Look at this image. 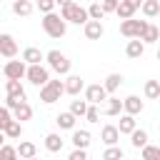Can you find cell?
Returning a JSON list of instances; mask_svg holds the SVG:
<instances>
[{"label":"cell","mask_w":160,"mask_h":160,"mask_svg":"<svg viewBox=\"0 0 160 160\" xmlns=\"http://www.w3.org/2000/svg\"><path fill=\"white\" fill-rule=\"evenodd\" d=\"M42 30L50 38H62L68 32V20L58 12H48V15H42Z\"/></svg>","instance_id":"obj_1"},{"label":"cell","mask_w":160,"mask_h":160,"mask_svg":"<svg viewBox=\"0 0 160 160\" xmlns=\"http://www.w3.org/2000/svg\"><path fill=\"white\" fill-rule=\"evenodd\" d=\"M60 15H62L68 22H75V25H85V22L90 20V12H88V8L78 5V2H70V5L60 8Z\"/></svg>","instance_id":"obj_2"},{"label":"cell","mask_w":160,"mask_h":160,"mask_svg":"<svg viewBox=\"0 0 160 160\" xmlns=\"http://www.w3.org/2000/svg\"><path fill=\"white\" fill-rule=\"evenodd\" d=\"M62 95H65V82H62V80H50L48 85H42V88H40V100H42L45 105L58 102Z\"/></svg>","instance_id":"obj_3"},{"label":"cell","mask_w":160,"mask_h":160,"mask_svg":"<svg viewBox=\"0 0 160 160\" xmlns=\"http://www.w3.org/2000/svg\"><path fill=\"white\" fill-rule=\"evenodd\" d=\"M148 20H135V18H130V20H120V32L128 38V40H132V38H142L145 35V30H148Z\"/></svg>","instance_id":"obj_4"},{"label":"cell","mask_w":160,"mask_h":160,"mask_svg":"<svg viewBox=\"0 0 160 160\" xmlns=\"http://www.w3.org/2000/svg\"><path fill=\"white\" fill-rule=\"evenodd\" d=\"M45 60H48V68L55 70L58 75H68V72H70V60H68L65 52H60V50H50V52H45Z\"/></svg>","instance_id":"obj_5"},{"label":"cell","mask_w":160,"mask_h":160,"mask_svg":"<svg viewBox=\"0 0 160 160\" xmlns=\"http://www.w3.org/2000/svg\"><path fill=\"white\" fill-rule=\"evenodd\" d=\"M28 62L25 60H8L5 65H2V75L8 78V80H20V78H25L28 75Z\"/></svg>","instance_id":"obj_6"},{"label":"cell","mask_w":160,"mask_h":160,"mask_svg":"<svg viewBox=\"0 0 160 160\" xmlns=\"http://www.w3.org/2000/svg\"><path fill=\"white\" fill-rule=\"evenodd\" d=\"M25 78H28V82H32L35 88H42V85L50 82V70H48L42 62H40V65H30Z\"/></svg>","instance_id":"obj_7"},{"label":"cell","mask_w":160,"mask_h":160,"mask_svg":"<svg viewBox=\"0 0 160 160\" xmlns=\"http://www.w3.org/2000/svg\"><path fill=\"white\" fill-rule=\"evenodd\" d=\"M108 90H105V85H100V82H95V85H88L85 88V100L90 102V105H100V102H105L108 100Z\"/></svg>","instance_id":"obj_8"},{"label":"cell","mask_w":160,"mask_h":160,"mask_svg":"<svg viewBox=\"0 0 160 160\" xmlns=\"http://www.w3.org/2000/svg\"><path fill=\"white\" fill-rule=\"evenodd\" d=\"M0 55L8 58V60H12V58L18 55V42H15V38L8 35V32L0 35Z\"/></svg>","instance_id":"obj_9"},{"label":"cell","mask_w":160,"mask_h":160,"mask_svg":"<svg viewBox=\"0 0 160 160\" xmlns=\"http://www.w3.org/2000/svg\"><path fill=\"white\" fill-rule=\"evenodd\" d=\"M85 88H88V85L82 82L80 75H68V78H65V92H68V95L78 98L80 92H85Z\"/></svg>","instance_id":"obj_10"},{"label":"cell","mask_w":160,"mask_h":160,"mask_svg":"<svg viewBox=\"0 0 160 160\" xmlns=\"http://www.w3.org/2000/svg\"><path fill=\"white\" fill-rule=\"evenodd\" d=\"M120 128L118 125H105L102 130H100V140L105 142V145H118L120 142Z\"/></svg>","instance_id":"obj_11"},{"label":"cell","mask_w":160,"mask_h":160,"mask_svg":"<svg viewBox=\"0 0 160 160\" xmlns=\"http://www.w3.org/2000/svg\"><path fill=\"white\" fill-rule=\"evenodd\" d=\"M82 28H85V38H88V40H100L102 32H105V28H102L100 20H88Z\"/></svg>","instance_id":"obj_12"},{"label":"cell","mask_w":160,"mask_h":160,"mask_svg":"<svg viewBox=\"0 0 160 160\" xmlns=\"http://www.w3.org/2000/svg\"><path fill=\"white\" fill-rule=\"evenodd\" d=\"M142 52H145V42H142L140 38L128 40V45H125V55H128V58L138 60V58H142Z\"/></svg>","instance_id":"obj_13"},{"label":"cell","mask_w":160,"mask_h":160,"mask_svg":"<svg viewBox=\"0 0 160 160\" xmlns=\"http://www.w3.org/2000/svg\"><path fill=\"white\" fill-rule=\"evenodd\" d=\"M118 128H120V132H122V135H132V132L138 130L135 115H130V112H122V115H120V122H118Z\"/></svg>","instance_id":"obj_14"},{"label":"cell","mask_w":160,"mask_h":160,"mask_svg":"<svg viewBox=\"0 0 160 160\" xmlns=\"http://www.w3.org/2000/svg\"><path fill=\"white\" fill-rule=\"evenodd\" d=\"M70 142H72L75 148H82V150H88V148H90V142H92V135H90L88 130H72V138H70Z\"/></svg>","instance_id":"obj_15"},{"label":"cell","mask_w":160,"mask_h":160,"mask_svg":"<svg viewBox=\"0 0 160 160\" xmlns=\"http://www.w3.org/2000/svg\"><path fill=\"white\" fill-rule=\"evenodd\" d=\"M22 60H25L28 65H40V62L45 60V55L40 52V48H32V45H30V48L22 50Z\"/></svg>","instance_id":"obj_16"},{"label":"cell","mask_w":160,"mask_h":160,"mask_svg":"<svg viewBox=\"0 0 160 160\" xmlns=\"http://www.w3.org/2000/svg\"><path fill=\"white\" fill-rule=\"evenodd\" d=\"M122 105H125V112H130V115H140L142 112V100L138 98V95H128L125 100H122Z\"/></svg>","instance_id":"obj_17"},{"label":"cell","mask_w":160,"mask_h":160,"mask_svg":"<svg viewBox=\"0 0 160 160\" xmlns=\"http://www.w3.org/2000/svg\"><path fill=\"white\" fill-rule=\"evenodd\" d=\"M55 122H58V128H60V130H75L78 115H72V112L68 110V112H60V115L55 118Z\"/></svg>","instance_id":"obj_18"},{"label":"cell","mask_w":160,"mask_h":160,"mask_svg":"<svg viewBox=\"0 0 160 160\" xmlns=\"http://www.w3.org/2000/svg\"><path fill=\"white\" fill-rule=\"evenodd\" d=\"M62 145H65V140H62L58 132H48V135H45V148H48L50 152H60Z\"/></svg>","instance_id":"obj_19"},{"label":"cell","mask_w":160,"mask_h":160,"mask_svg":"<svg viewBox=\"0 0 160 160\" xmlns=\"http://www.w3.org/2000/svg\"><path fill=\"white\" fill-rule=\"evenodd\" d=\"M18 155H20L22 160H30V158H35V155H38V148H35V142H30V140H20V145H18Z\"/></svg>","instance_id":"obj_20"},{"label":"cell","mask_w":160,"mask_h":160,"mask_svg":"<svg viewBox=\"0 0 160 160\" xmlns=\"http://www.w3.org/2000/svg\"><path fill=\"white\" fill-rule=\"evenodd\" d=\"M5 95H12V98H22L25 100V88L20 80H8L5 82Z\"/></svg>","instance_id":"obj_21"},{"label":"cell","mask_w":160,"mask_h":160,"mask_svg":"<svg viewBox=\"0 0 160 160\" xmlns=\"http://www.w3.org/2000/svg\"><path fill=\"white\" fill-rule=\"evenodd\" d=\"M125 112V105H122V100H118V98H108V105H105V115H122Z\"/></svg>","instance_id":"obj_22"},{"label":"cell","mask_w":160,"mask_h":160,"mask_svg":"<svg viewBox=\"0 0 160 160\" xmlns=\"http://www.w3.org/2000/svg\"><path fill=\"white\" fill-rule=\"evenodd\" d=\"M2 132H5L8 140H18V138L22 135V122H20V120H12V122H8V125L2 128Z\"/></svg>","instance_id":"obj_23"},{"label":"cell","mask_w":160,"mask_h":160,"mask_svg":"<svg viewBox=\"0 0 160 160\" xmlns=\"http://www.w3.org/2000/svg\"><path fill=\"white\" fill-rule=\"evenodd\" d=\"M102 85H105V90L112 95V92H115V90L122 85V75H120V72H110V75L105 78V82H102Z\"/></svg>","instance_id":"obj_24"},{"label":"cell","mask_w":160,"mask_h":160,"mask_svg":"<svg viewBox=\"0 0 160 160\" xmlns=\"http://www.w3.org/2000/svg\"><path fill=\"white\" fill-rule=\"evenodd\" d=\"M32 10H35V5H32L30 0H15V2H12V12H15V15H22V18H25V15H30Z\"/></svg>","instance_id":"obj_25"},{"label":"cell","mask_w":160,"mask_h":160,"mask_svg":"<svg viewBox=\"0 0 160 160\" xmlns=\"http://www.w3.org/2000/svg\"><path fill=\"white\" fill-rule=\"evenodd\" d=\"M140 10H142L145 18H158L160 15V0H145Z\"/></svg>","instance_id":"obj_26"},{"label":"cell","mask_w":160,"mask_h":160,"mask_svg":"<svg viewBox=\"0 0 160 160\" xmlns=\"http://www.w3.org/2000/svg\"><path fill=\"white\" fill-rule=\"evenodd\" d=\"M12 115H15V120L25 122V120H30V118H32V108H30L28 102H20V105L12 110Z\"/></svg>","instance_id":"obj_27"},{"label":"cell","mask_w":160,"mask_h":160,"mask_svg":"<svg viewBox=\"0 0 160 160\" xmlns=\"http://www.w3.org/2000/svg\"><path fill=\"white\" fill-rule=\"evenodd\" d=\"M145 98L148 100L160 98V80H145Z\"/></svg>","instance_id":"obj_28"},{"label":"cell","mask_w":160,"mask_h":160,"mask_svg":"<svg viewBox=\"0 0 160 160\" xmlns=\"http://www.w3.org/2000/svg\"><path fill=\"white\" fill-rule=\"evenodd\" d=\"M130 142H132V148H138V150H142L145 145H148V132L140 128V130H135L132 135H130Z\"/></svg>","instance_id":"obj_29"},{"label":"cell","mask_w":160,"mask_h":160,"mask_svg":"<svg viewBox=\"0 0 160 160\" xmlns=\"http://www.w3.org/2000/svg\"><path fill=\"white\" fill-rule=\"evenodd\" d=\"M120 20H130V18H135V8L130 5V2H125V0H120V8H118V12H115Z\"/></svg>","instance_id":"obj_30"},{"label":"cell","mask_w":160,"mask_h":160,"mask_svg":"<svg viewBox=\"0 0 160 160\" xmlns=\"http://www.w3.org/2000/svg\"><path fill=\"white\" fill-rule=\"evenodd\" d=\"M88 108H90V102H88V100H72V102H70V112H72V115H78V118H85Z\"/></svg>","instance_id":"obj_31"},{"label":"cell","mask_w":160,"mask_h":160,"mask_svg":"<svg viewBox=\"0 0 160 160\" xmlns=\"http://www.w3.org/2000/svg\"><path fill=\"white\" fill-rule=\"evenodd\" d=\"M140 40H142L145 45H148V42H160V28H158V25H148V30H145V35H142Z\"/></svg>","instance_id":"obj_32"},{"label":"cell","mask_w":160,"mask_h":160,"mask_svg":"<svg viewBox=\"0 0 160 160\" xmlns=\"http://www.w3.org/2000/svg\"><path fill=\"white\" fill-rule=\"evenodd\" d=\"M102 160H122V148L118 145H108L102 152Z\"/></svg>","instance_id":"obj_33"},{"label":"cell","mask_w":160,"mask_h":160,"mask_svg":"<svg viewBox=\"0 0 160 160\" xmlns=\"http://www.w3.org/2000/svg\"><path fill=\"white\" fill-rule=\"evenodd\" d=\"M142 160H160V145H145L142 148Z\"/></svg>","instance_id":"obj_34"},{"label":"cell","mask_w":160,"mask_h":160,"mask_svg":"<svg viewBox=\"0 0 160 160\" xmlns=\"http://www.w3.org/2000/svg\"><path fill=\"white\" fill-rule=\"evenodd\" d=\"M88 12H90V20H102V18H105L102 2H92V5L88 8Z\"/></svg>","instance_id":"obj_35"},{"label":"cell","mask_w":160,"mask_h":160,"mask_svg":"<svg viewBox=\"0 0 160 160\" xmlns=\"http://www.w3.org/2000/svg\"><path fill=\"white\" fill-rule=\"evenodd\" d=\"M18 155V148H12L10 142H2V148H0V158L2 160H10V158H15Z\"/></svg>","instance_id":"obj_36"},{"label":"cell","mask_w":160,"mask_h":160,"mask_svg":"<svg viewBox=\"0 0 160 160\" xmlns=\"http://www.w3.org/2000/svg\"><path fill=\"white\" fill-rule=\"evenodd\" d=\"M55 0H38V10L42 12V15H48V12H55Z\"/></svg>","instance_id":"obj_37"},{"label":"cell","mask_w":160,"mask_h":160,"mask_svg":"<svg viewBox=\"0 0 160 160\" xmlns=\"http://www.w3.org/2000/svg\"><path fill=\"white\" fill-rule=\"evenodd\" d=\"M85 120H88V122H100V110H98V105H90V108H88Z\"/></svg>","instance_id":"obj_38"},{"label":"cell","mask_w":160,"mask_h":160,"mask_svg":"<svg viewBox=\"0 0 160 160\" xmlns=\"http://www.w3.org/2000/svg\"><path fill=\"white\" fill-rule=\"evenodd\" d=\"M100 2H102L105 12H118V8H120V0H100Z\"/></svg>","instance_id":"obj_39"},{"label":"cell","mask_w":160,"mask_h":160,"mask_svg":"<svg viewBox=\"0 0 160 160\" xmlns=\"http://www.w3.org/2000/svg\"><path fill=\"white\" fill-rule=\"evenodd\" d=\"M68 160H88V152H85L82 148H75V150L68 155Z\"/></svg>","instance_id":"obj_40"},{"label":"cell","mask_w":160,"mask_h":160,"mask_svg":"<svg viewBox=\"0 0 160 160\" xmlns=\"http://www.w3.org/2000/svg\"><path fill=\"white\" fill-rule=\"evenodd\" d=\"M20 102H25V100H22V98H12V95H5V105H8L10 110H15Z\"/></svg>","instance_id":"obj_41"},{"label":"cell","mask_w":160,"mask_h":160,"mask_svg":"<svg viewBox=\"0 0 160 160\" xmlns=\"http://www.w3.org/2000/svg\"><path fill=\"white\" fill-rule=\"evenodd\" d=\"M125 2H130V5H132V8H135V10H140V8H142V2H145V0H125Z\"/></svg>","instance_id":"obj_42"},{"label":"cell","mask_w":160,"mask_h":160,"mask_svg":"<svg viewBox=\"0 0 160 160\" xmlns=\"http://www.w3.org/2000/svg\"><path fill=\"white\" fill-rule=\"evenodd\" d=\"M55 2H58V5H60V8H65V5H70V2H72V0H55Z\"/></svg>","instance_id":"obj_43"},{"label":"cell","mask_w":160,"mask_h":160,"mask_svg":"<svg viewBox=\"0 0 160 160\" xmlns=\"http://www.w3.org/2000/svg\"><path fill=\"white\" fill-rule=\"evenodd\" d=\"M10 160H22V158H20V155H15V158H10Z\"/></svg>","instance_id":"obj_44"},{"label":"cell","mask_w":160,"mask_h":160,"mask_svg":"<svg viewBox=\"0 0 160 160\" xmlns=\"http://www.w3.org/2000/svg\"><path fill=\"white\" fill-rule=\"evenodd\" d=\"M30 160H40V158H38V155H35V158H30Z\"/></svg>","instance_id":"obj_45"},{"label":"cell","mask_w":160,"mask_h":160,"mask_svg":"<svg viewBox=\"0 0 160 160\" xmlns=\"http://www.w3.org/2000/svg\"><path fill=\"white\" fill-rule=\"evenodd\" d=\"M158 60H160V50H158Z\"/></svg>","instance_id":"obj_46"},{"label":"cell","mask_w":160,"mask_h":160,"mask_svg":"<svg viewBox=\"0 0 160 160\" xmlns=\"http://www.w3.org/2000/svg\"><path fill=\"white\" fill-rule=\"evenodd\" d=\"M10 2H15V0H10Z\"/></svg>","instance_id":"obj_47"},{"label":"cell","mask_w":160,"mask_h":160,"mask_svg":"<svg viewBox=\"0 0 160 160\" xmlns=\"http://www.w3.org/2000/svg\"><path fill=\"white\" fill-rule=\"evenodd\" d=\"M95 2H100V0H95Z\"/></svg>","instance_id":"obj_48"},{"label":"cell","mask_w":160,"mask_h":160,"mask_svg":"<svg viewBox=\"0 0 160 160\" xmlns=\"http://www.w3.org/2000/svg\"><path fill=\"white\" fill-rule=\"evenodd\" d=\"M158 18H160V15H158Z\"/></svg>","instance_id":"obj_49"},{"label":"cell","mask_w":160,"mask_h":160,"mask_svg":"<svg viewBox=\"0 0 160 160\" xmlns=\"http://www.w3.org/2000/svg\"><path fill=\"white\" fill-rule=\"evenodd\" d=\"M122 160H125V158H122Z\"/></svg>","instance_id":"obj_50"}]
</instances>
